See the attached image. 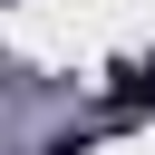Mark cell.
<instances>
[{"label":"cell","instance_id":"obj_1","mask_svg":"<svg viewBox=\"0 0 155 155\" xmlns=\"http://www.w3.org/2000/svg\"><path fill=\"white\" fill-rule=\"evenodd\" d=\"M107 97H116V107H155V58H126V68L107 78Z\"/></svg>","mask_w":155,"mask_h":155}]
</instances>
